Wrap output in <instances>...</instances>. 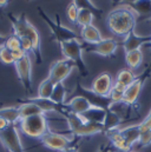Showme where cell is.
I'll use <instances>...</instances> for the list:
<instances>
[{
  "label": "cell",
  "mask_w": 151,
  "mask_h": 152,
  "mask_svg": "<svg viewBox=\"0 0 151 152\" xmlns=\"http://www.w3.org/2000/svg\"><path fill=\"white\" fill-rule=\"evenodd\" d=\"M62 53L65 59H69L73 61L76 65V69L79 71V73L83 77L89 76L87 66L83 59V42L80 39H73L69 41H64L59 44Z\"/></svg>",
  "instance_id": "cell-3"
},
{
  "label": "cell",
  "mask_w": 151,
  "mask_h": 152,
  "mask_svg": "<svg viewBox=\"0 0 151 152\" xmlns=\"http://www.w3.org/2000/svg\"><path fill=\"white\" fill-rule=\"evenodd\" d=\"M0 117L5 118L10 124H17L20 121L19 109L11 106V107H0Z\"/></svg>",
  "instance_id": "cell-27"
},
{
  "label": "cell",
  "mask_w": 151,
  "mask_h": 152,
  "mask_svg": "<svg viewBox=\"0 0 151 152\" xmlns=\"http://www.w3.org/2000/svg\"><path fill=\"white\" fill-rule=\"evenodd\" d=\"M20 42H21V50H24L27 54L33 51L32 41L27 38V37H21V38H20Z\"/></svg>",
  "instance_id": "cell-35"
},
{
  "label": "cell",
  "mask_w": 151,
  "mask_h": 152,
  "mask_svg": "<svg viewBox=\"0 0 151 152\" xmlns=\"http://www.w3.org/2000/svg\"><path fill=\"white\" fill-rule=\"evenodd\" d=\"M112 86L113 80L111 75L108 73V72H103V73H100L99 76H97L93 79L91 90L98 96L109 97V94H110V92L112 90Z\"/></svg>",
  "instance_id": "cell-13"
},
{
  "label": "cell",
  "mask_w": 151,
  "mask_h": 152,
  "mask_svg": "<svg viewBox=\"0 0 151 152\" xmlns=\"http://www.w3.org/2000/svg\"><path fill=\"white\" fill-rule=\"evenodd\" d=\"M10 51H15L18 48H21V42H20V38L15 34H12L10 37H7L5 40V44H4Z\"/></svg>",
  "instance_id": "cell-32"
},
{
  "label": "cell",
  "mask_w": 151,
  "mask_h": 152,
  "mask_svg": "<svg viewBox=\"0 0 151 152\" xmlns=\"http://www.w3.org/2000/svg\"><path fill=\"white\" fill-rule=\"evenodd\" d=\"M138 143H139L143 148H147V146L150 145L151 144V130L144 131V132H141Z\"/></svg>",
  "instance_id": "cell-34"
},
{
  "label": "cell",
  "mask_w": 151,
  "mask_h": 152,
  "mask_svg": "<svg viewBox=\"0 0 151 152\" xmlns=\"http://www.w3.org/2000/svg\"><path fill=\"white\" fill-rule=\"evenodd\" d=\"M112 145L111 146H102L99 150H98V152H111V150H112Z\"/></svg>",
  "instance_id": "cell-41"
},
{
  "label": "cell",
  "mask_w": 151,
  "mask_h": 152,
  "mask_svg": "<svg viewBox=\"0 0 151 152\" xmlns=\"http://www.w3.org/2000/svg\"><path fill=\"white\" fill-rule=\"evenodd\" d=\"M64 118L67 121V127L73 137H87L97 133L105 132L104 126L102 124H95L86 121L81 118L80 114H76L72 112H66L64 114Z\"/></svg>",
  "instance_id": "cell-2"
},
{
  "label": "cell",
  "mask_w": 151,
  "mask_h": 152,
  "mask_svg": "<svg viewBox=\"0 0 151 152\" xmlns=\"http://www.w3.org/2000/svg\"><path fill=\"white\" fill-rule=\"evenodd\" d=\"M26 54H27V53H26L24 50H21V48H18V50H15V51H12V57H13L14 63H15V61H19L20 59H23Z\"/></svg>",
  "instance_id": "cell-37"
},
{
  "label": "cell",
  "mask_w": 151,
  "mask_h": 152,
  "mask_svg": "<svg viewBox=\"0 0 151 152\" xmlns=\"http://www.w3.org/2000/svg\"><path fill=\"white\" fill-rule=\"evenodd\" d=\"M137 0H112L114 5H131Z\"/></svg>",
  "instance_id": "cell-38"
},
{
  "label": "cell",
  "mask_w": 151,
  "mask_h": 152,
  "mask_svg": "<svg viewBox=\"0 0 151 152\" xmlns=\"http://www.w3.org/2000/svg\"><path fill=\"white\" fill-rule=\"evenodd\" d=\"M73 2L79 7V10L80 8H87L90 11H92L96 17H100V14H102V11L95 4H92L91 0H73Z\"/></svg>",
  "instance_id": "cell-30"
},
{
  "label": "cell",
  "mask_w": 151,
  "mask_h": 152,
  "mask_svg": "<svg viewBox=\"0 0 151 152\" xmlns=\"http://www.w3.org/2000/svg\"><path fill=\"white\" fill-rule=\"evenodd\" d=\"M76 69V65L73 61L69 60V59H62V60H57L54 61L48 71V77L54 84L58 83H63L67 77L70 76V73Z\"/></svg>",
  "instance_id": "cell-8"
},
{
  "label": "cell",
  "mask_w": 151,
  "mask_h": 152,
  "mask_svg": "<svg viewBox=\"0 0 151 152\" xmlns=\"http://www.w3.org/2000/svg\"><path fill=\"white\" fill-rule=\"evenodd\" d=\"M0 61L5 65L14 64V60L12 57V51H10L5 45L0 46Z\"/></svg>",
  "instance_id": "cell-31"
},
{
  "label": "cell",
  "mask_w": 151,
  "mask_h": 152,
  "mask_svg": "<svg viewBox=\"0 0 151 152\" xmlns=\"http://www.w3.org/2000/svg\"><path fill=\"white\" fill-rule=\"evenodd\" d=\"M75 138L76 137H66L63 133L48 130L39 140H40V144H43L44 146H46L51 150L63 151L64 149H66L73 144Z\"/></svg>",
  "instance_id": "cell-6"
},
{
  "label": "cell",
  "mask_w": 151,
  "mask_h": 152,
  "mask_svg": "<svg viewBox=\"0 0 151 152\" xmlns=\"http://www.w3.org/2000/svg\"><path fill=\"white\" fill-rule=\"evenodd\" d=\"M137 14L130 5H117L106 17V25L113 34L126 37L135 31L137 24Z\"/></svg>",
  "instance_id": "cell-1"
},
{
  "label": "cell",
  "mask_w": 151,
  "mask_h": 152,
  "mask_svg": "<svg viewBox=\"0 0 151 152\" xmlns=\"http://www.w3.org/2000/svg\"><path fill=\"white\" fill-rule=\"evenodd\" d=\"M95 14L92 11L87 10V8H80L79 13H78V18H77V24L81 27L84 26H89L92 25L93 19H95Z\"/></svg>",
  "instance_id": "cell-28"
},
{
  "label": "cell",
  "mask_w": 151,
  "mask_h": 152,
  "mask_svg": "<svg viewBox=\"0 0 151 152\" xmlns=\"http://www.w3.org/2000/svg\"><path fill=\"white\" fill-rule=\"evenodd\" d=\"M129 152H135V151H129Z\"/></svg>",
  "instance_id": "cell-45"
},
{
  "label": "cell",
  "mask_w": 151,
  "mask_h": 152,
  "mask_svg": "<svg viewBox=\"0 0 151 152\" xmlns=\"http://www.w3.org/2000/svg\"><path fill=\"white\" fill-rule=\"evenodd\" d=\"M111 142V145L113 148L120 150V151H124V152H129L131 146L128 144L126 139L123 137L122 132H120V127L119 129H114V130H110V131H106L105 132Z\"/></svg>",
  "instance_id": "cell-17"
},
{
  "label": "cell",
  "mask_w": 151,
  "mask_h": 152,
  "mask_svg": "<svg viewBox=\"0 0 151 152\" xmlns=\"http://www.w3.org/2000/svg\"><path fill=\"white\" fill-rule=\"evenodd\" d=\"M148 42H151V36H138L135 31L130 32L123 40V48L126 52L141 50V47Z\"/></svg>",
  "instance_id": "cell-14"
},
{
  "label": "cell",
  "mask_w": 151,
  "mask_h": 152,
  "mask_svg": "<svg viewBox=\"0 0 151 152\" xmlns=\"http://www.w3.org/2000/svg\"><path fill=\"white\" fill-rule=\"evenodd\" d=\"M66 88L64 86L63 83H58L54 85V88H53V92H52V96H51V100L58 105H63L65 104V100H66Z\"/></svg>",
  "instance_id": "cell-26"
},
{
  "label": "cell",
  "mask_w": 151,
  "mask_h": 152,
  "mask_svg": "<svg viewBox=\"0 0 151 152\" xmlns=\"http://www.w3.org/2000/svg\"><path fill=\"white\" fill-rule=\"evenodd\" d=\"M5 40H6V37H4V36L0 34V46H2L5 44Z\"/></svg>",
  "instance_id": "cell-43"
},
{
  "label": "cell",
  "mask_w": 151,
  "mask_h": 152,
  "mask_svg": "<svg viewBox=\"0 0 151 152\" xmlns=\"http://www.w3.org/2000/svg\"><path fill=\"white\" fill-rule=\"evenodd\" d=\"M14 66H15L19 80L21 81L26 92L30 93L32 88V63H31L30 56L26 54L23 59H20L19 61H15Z\"/></svg>",
  "instance_id": "cell-11"
},
{
  "label": "cell",
  "mask_w": 151,
  "mask_h": 152,
  "mask_svg": "<svg viewBox=\"0 0 151 152\" xmlns=\"http://www.w3.org/2000/svg\"><path fill=\"white\" fill-rule=\"evenodd\" d=\"M149 73H150V70H147L143 75L136 77L133 83L130 84L126 87V90L124 92V98H123V103L124 104L133 105L137 102V99H138V97L141 94V91H142V88H143V86H144V84H145V81H147V79L149 77Z\"/></svg>",
  "instance_id": "cell-12"
},
{
  "label": "cell",
  "mask_w": 151,
  "mask_h": 152,
  "mask_svg": "<svg viewBox=\"0 0 151 152\" xmlns=\"http://www.w3.org/2000/svg\"><path fill=\"white\" fill-rule=\"evenodd\" d=\"M67 112H72L76 114H83L84 112H86L89 109H91V104L80 96H73L67 103L64 104Z\"/></svg>",
  "instance_id": "cell-16"
},
{
  "label": "cell",
  "mask_w": 151,
  "mask_h": 152,
  "mask_svg": "<svg viewBox=\"0 0 151 152\" xmlns=\"http://www.w3.org/2000/svg\"><path fill=\"white\" fill-rule=\"evenodd\" d=\"M125 61H126V65L132 70L139 67V65L143 61V52H142V50H135V51L126 52L125 53Z\"/></svg>",
  "instance_id": "cell-24"
},
{
  "label": "cell",
  "mask_w": 151,
  "mask_h": 152,
  "mask_svg": "<svg viewBox=\"0 0 151 152\" xmlns=\"http://www.w3.org/2000/svg\"><path fill=\"white\" fill-rule=\"evenodd\" d=\"M105 113H106V110L100 109V107L92 106L91 109H89L86 112H84V113L80 114V115L86 121L95 123V124H102L103 125L104 119H105Z\"/></svg>",
  "instance_id": "cell-20"
},
{
  "label": "cell",
  "mask_w": 151,
  "mask_h": 152,
  "mask_svg": "<svg viewBox=\"0 0 151 152\" xmlns=\"http://www.w3.org/2000/svg\"><path fill=\"white\" fill-rule=\"evenodd\" d=\"M78 13H79V7L76 5L75 2H70L69 6L66 7V15L69 18L70 21L77 23V18H78Z\"/></svg>",
  "instance_id": "cell-33"
},
{
  "label": "cell",
  "mask_w": 151,
  "mask_h": 152,
  "mask_svg": "<svg viewBox=\"0 0 151 152\" xmlns=\"http://www.w3.org/2000/svg\"><path fill=\"white\" fill-rule=\"evenodd\" d=\"M38 11H39V14L40 17L43 18V20L46 23V25L50 27L53 37H54V40L60 44V42H64V41H69V40H73V39H80L78 37V34L75 33L72 30H70L69 27L64 26L60 20H59V17L57 15V21H53L50 17H47V14L40 8L38 7Z\"/></svg>",
  "instance_id": "cell-5"
},
{
  "label": "cell",
  "mask_w": 151,
  "mask_h": 152,
  "mask_svg": "<svg viewBox=\"0 0 151 152\" xmlns=\"http://www.w3.org/2000/svg\"><path fill=\"white\" fill-rule=\"evenodd\" d=\"M10 125V123L5 119V118H2V117H0V131H2V130H5L7 126Z\"/></svg>",
  "instance_id": "cell-39"
},
{
  "label": "cell",
  "mask_w": 151,
  "mask_h": 152,
  "mask_svg": "<svg viewBox=\"0 0 151 152\" xmlns=\"http://www.w3.org/2000/svg\"><path fill=\"white\" fill-rule=\"evenodd\" d=\"M21 132L34 139H40L50 129H48V119L45 113L36 114L32 117L23 118L19 121Z\"/></svg>",
  "instance_id": "cell-4"
},
{
  "label": "cell",
  "mask_w": 151,
  "mask_h": 152,
  "mask_svg": "<svg viewBox=\"0 0 151 152\" xmlns=\"http://www.w3.org/2000/svg\"><path fill=\"white\" fill-rule=\"evenodd\" d=\"M149 23H150V24H151V19H150V20H149Z\"/></svg>",
  "instance_id": "cell-44"
},
{
  "label": "cell",
  "mask_w": 151,
  "mask_h": 152,
  "mask_svg": "<svg viewBox=\"0 0 151 152\" xmlns=\"http://www.w3.org/2000/svg\"><path fill=\"white\" fill-rule=\"evenodd\" d=\"M136 79V76L132 73L131 70H122L118 72V75L116 77V81L125 85L126 87L133 83V80Z\"/></svg>",
  "instance_id": "cell-29"
},
{
  "label": "cell",
  "mask_w": 151,
  "mask_h": 152,
  "mask_svg": "<svg viewBox=\"0 0 151 152\" xmlns=\"http://www.w3.org/2000/svg\"><path fill=\"white\" fill-rule=\"evenodd\" d=\"M120 132H122L123 137L126 139V142H128V144L130 146H132L136 142H138L139 134H141L138 125H132V126H128V127L120 129Z\"/></svg>",
  "instance_id": "cell-23"
},
{
  "label": "cell",
  "mask_w": 151,
  "mask_h": 152,
  "mask_svg": "<svg viewBox=\"0 0 151 152\" xmlns=\"http://www.w3.org/2000/svg\"><path fill=\"white\" fill-rule=\"evenodd\" d=\"M18 109H19V113H20V119L32 117V115H36V114L44 113L34 103H31L29 100H24L23 103H20Z\"/></svg>",
  "instance_id": "cell-22"
},
{
  "label": "cell",
  "mask_w": 151,
  "mask_h": 152,
  "mask_svg": "<svg viewBox=\"0 0 151 152\" xmlns=\"http://www.w3.org/2000/svg\"><path fill=\"white\" fill-rule=\"evenodd\" d=\"M32 41V46H33V54L37 59L38 64H41L43 61V54H41V44H40V36L38 30L29 21L27 26H26V31H25V36Z\"/></svg>",
  "instance_id": "cell-15"
},
{
  "label": "cell",
  "mask_w": 151,
  "mask_h": 152,
  "mask_svg": "<svg viewBox=\"0 0 151 152\" xmlns=\"http://www.w3.org/2000/svg\"><path fill=\"white\" fill-rule=\"evenodd\" d=\"M60 152H79V148H78V145H71V146H69V148H66V149H64L63 151Z\"/></svg>",
  "instance_id": "cell-40"
},
{
  "label": "cell",
  "mask_w": 151,
  "mask_h": 152,
  "mask_svg": "<svg viewBox=\"0 0 151 152\" xmlns=\"http://www.w3.org/2000/svg\"><path fill=\"white\" fill-rule=\"evenodd\" d=\"M7 4H8V0H0V8L4 7V6H6Z\"/></svg>",
  "instance_id": "cell-42"
},
{
  "label": "cell",
  "mask_w": 151,
  "mask_h": 152,
  "mask_svg": "<svg viewBox=\"0 0 151 152\" xmlns=\"http://www.w3.org/2000/svg\"><path fill=\"white\" fill-rule=\"evenodd\" d=\"M118 48V42L112 38L100 40L97 44H83V50L86 53H96L102 57H112Z\"/></svg>",
  "instance_id": "cell-9"
},
{
  "label": "cell",
  "mask_w": 151,
  "mask_h": 152,
  "mask_svg": "<svg viewBox=\"0 0 151 152\" xmlns=\"http://www.w3.org/2000/svg\"><path fill=\"white\" fill-rule=\"evenodd\" d=\"M0 142L8 152H25L15 124H10L5 130L0 131Z\"/></svg>",
  "instance_id": "cell-7"
},
{
  "label": "cell",
  "mask_w": 151,
  "mask_h": 152,
  "mask_svg": "<svg viewBox=\"0 0 151 152\" xmlns=\"http://www.w3.org/2000/svg\"><path fill=\"white\" fill-rule=\"evenodd\" d=\"M137 17H141L149 21L151 19V0H137L130 5Z\"/></svg>",
  "instance_id": "cell-19"
},
{
  "label": "cell",
  "mask_w": 151,
  "mask_h": 152,
  "mask_svg": "<svg viewBox=\"0 0 151 152\" xmlns=\"http://www.w3.org/2000/svg\"><path fill=\"white\" fill-rule=\"evenodd\" d=\"M120 124H122V118L116 113V112H113L111 109L106 110L105 119H104V123H103V126H104L105 132L106 131H110V130H114V129H119Z\"/></svg>",
  "instance_id": "cell-21"
},
{
  "label": "cell",
  "mask_w": 151,
  "mask_h": 152,
  "mask_svg": "<svg viewBox=\"0 0 151 152\" xmlns=\"http://www.w3.org/2000/svg\"><path fill=\"white\" fill-rule=\"evenodd\" d=\"M138 126H139V131H141V132L151 130V111L149 112V114L147 115V118H145L141 124H138Z\"/></svg>",
  "instance_id": "cell-36"
},
{
  "label": "cell",
  "mask_w": 151,
  "mask_h": 152,
  "mask_svg": "<svg viewBox=\"0 0 151 152\" xmlns=\"http://www.w3.org/2000/svg\"><path fill=\"white\" fill-rule=\"evenodd\" d=\"M76 94L75 96H80V97H84L90 104L91 106H95V107H100V109H104V110H109L111 109L112 106V103L110 100L109 97H102V96H98L96 94L91 88H85L80 85V83H77V86H76Z\"/></svg>",
  "instance_id": "cell-10"
},
{
  "label": "cell",
  "mask_w": 151,
  "mask_h": 152,
  "mask_svg": "<svg viewBox=\"0 0 151 152\" xmlns=\"http://www.w3.org/2000/svg\"><path fill=\"white\" fill-rule=\"evenodd\" d=\"M80 38L85 44H97L100 40H103L100 31L95 25H89V26L81 27Z\"/></svg>",
  "instance_id": "cell-18"
},
{
  "label": "cell",
  "mask_w": 151,
  "mask_h": 152,
  "mask_svg": "<svg viewBox=\"0 0 151 152\" xmlns=\"http://www.w3.org/2000/svg\"><path fill=\"white\" fill-rule=\"evenodd\" d=\"M54 85H56V84H54L50 78L44 79V80L39 84V87H38V97H39V98H44V99H50L51 96H52Z\"/></svg>",
  "instance_id": "cell-25"
}]
</instances>
